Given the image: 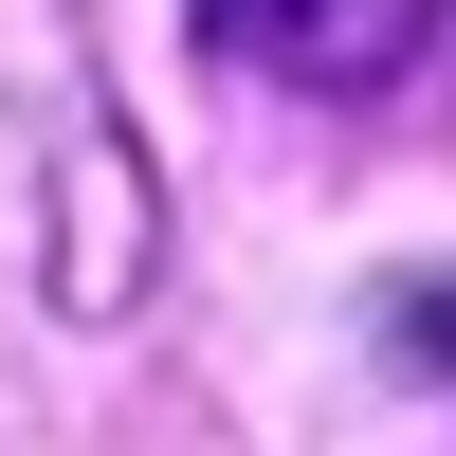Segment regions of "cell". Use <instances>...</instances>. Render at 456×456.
<instances>
[{
  "label": "cell",
  "instance_id": "obj_1",
  "mask_svg": "<svg viewBox=\"0 0 456 456\" xmlns=\"http://www.w3.org/2000/svg\"><path fill=\"white\" fill-rule=\"evenodd\" d=\"M219 73H274V92H384L438 37V0H183Z\"/></svg>",
  "mask_w": 456,
  "mask_h": 456
}]
</instances>
